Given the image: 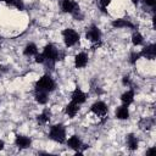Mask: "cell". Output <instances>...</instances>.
<instances>
[{"label": "cell", "mask_w": 156, "mask_h": 156, "mask_svg": "<svg viewBox=\"0 0 156 156\" xmlns=\"http://www.w3.org/2000/svg\"><path fill=\"white\" fill-rule=\"evenodd\" d=\"M43 55H44V57H45L46 67H50V69H52L55 62L60 60V52H58V50H57L52 44H48V45L44 48Z\"/></svg>", "instance_id": "6da1fadb"}, {"label": "cell", "mask_w": 156, "mask_h": 156, "mask_svg": "<svg viewBox=\"0 0 156 156\" xmlns=\"http://www.w3.org/2000/svg\"><path fill=\"white\" fill-rule=\"evenodd\" d=\"M55 87H56V84H55L54 79L49 74H45L41 78H39V80L35 83V91L50 93L55 89Z\"/></svg>", "instance_id": "7a4b0ae2"}, {"label": "cell", "mask_w": 156, "mask_h": 156, "mask_svg": "<svg viewBox=\"0 0 156 156\" xmlns=\"http://www.w3.org/2000/svg\"><path fill=\"white\" fill-rule=\"evenodd\" d=\"M49 138L62 144L66 140V129L63 127V124H55L50 128L49 132Z\"/></svg>", "instance_id": "3957f363"}, {"label": "cell", "mask_w": 156, "mask_h": 156, "mask_svg": "<svg viewBox=\"0 0 156 156\" xmlns=\"http://www.w3.org/2000/svg\"><path fill=\"white\" fill-rule=\"evenodd\" d=\"M62 35H63V41H65L66 46H73L79 40V34L74 29H71V28L65 29L62 32Z\"/></svg>", "instance_id": "277c9868"}, {"label": "cell", "mask_w": 156, "mask_h": 156, "mask_svg": "<svg viewBox=\"0 0 156 156\" xmlns=\"http://www.w3.org/2000/svg\"><path fill=\"white\" fill-rule=\"evenodd\" d=\"M85 37H87V39H89L90 41H93V43H98V41H100V38H101L100 29H99L96 26L93 24V26L88 29Z\"/></svg>", "instance_id": "5b68a950"}, {"label": "cell", "mask_w": 156, "mask_h": 156, "mask_svg": "<svg viewBox=\"0 0 156 156\" xmlns=\"http://www.w3.org/2000/svg\"><path fill=\"white\" fill-rule=\"evenodd\" d=\"M90 111L93 113H95L96 116H105L107 113V106L105 105V102L98 101V102H95V104L91 105Z\"/></svg>", "instance_id": "8992f818"}, {"label": "cell", "mask_w": 156, "mask_h": 156, "mask_svg": "<svg viewBox=\"0 0 156 156\" xmlns=\"http://www.w3.org/2000/svg\"><path fill=\"white\" fill-rule=\"evenodd\" d=\"M156 55V45L155 44H150L147 46H145L143 49V51L140 52V56H144L147 60H154Z\"/></svg>", "instance_id": "52a82bcc"}, {"label": "cell", "mask_w": 156, "mask_h": 156, "mask_svg": "<svg viewBox=\"0 0 156 156\" xmlns=\"http://www.w3.org/2000/svg\"><path fill=\"white\" fill-rule=\"evenodd\" d=\"M61 7H62V11H63V12L73 13V12H74L79 6H78L73 0H62Z\"/></svg>", "instance_id": "ba28073f"}, {"label": "cell", "mask_w": 156, "mask_h": 156, "mask_svg": "<svg viewBox=\"0 0 156 156\" xmlns=\"http://www.w3.org/2000/svg\"><path fill=\"white\" fill-rule=\"evenodd\" d=\"M15 144H16L20 149H27V147L30 146L32 140H30L28 136H24V135H16Z\"/></svg>", "instance_id": "9c48e42d"}, {"label": "cell", "mask_w": 156, "mask_h": 156, "mask_svg": "<svg viewBox=\"0 0 156 156\" xmlns=\"http://www.w3.org/2000/svg\"><path fill=\"white\" fill-rule=\"evenodd\" d=\"M87 63H88V56H87V54L79 52L78 55H76V57H74V66L77 68H83V67L87 66Z\"/></svg>", "instance_id": "30bf717a"}, {"label": "cell", "mask_w": 156, "mask_h": 156, "mask_svg": "<svg viewBox=\"0 0 156 156\" xmlns=\"http://www.w3.org/2000/svg\"><path fill=\"white\" fill-rule=\"evenodd\" d=\"M72 101L73 102H76V104H78V105H80V104H83L85 100H87V95L79 89V88H77L73 93H72Z\"/></svg>", "instance_id": "8fae6325"}, {"label": "cell", "mask_w": 156, "mask_h": 156, "mask_svg": "<svg viewBox=\"0 0 156 156\" xmlns=\"http://www.w3.org/2000/svg\"><path fill=\"white\" fill-rule=\"evenodd\" d=\"M67 145H68L71 149H73V150H79V149L82 147V141H80V139H79L77 135H72V136L67 140Z\"/></svg>", "instance_id": "7c38bea8"}, {"label": "cell", "mask_w": 156, "mask_h": 156, "mask_svg": "<svg viewBox=\"0 0 156 156\" xmlns=\"http://www.w3.org/2000/svg\"><path fill=\"white\" fill-rule=\"evenodd\" d=\"M112 27L115 28H134L133 23L128 20H115L112 22Z\"/></svg>", "instance_id": "4fadbf2b"}, {"label": "cell", "mask_w": 156, "mask_h": 156, "mask_svg": "<svg viewBox=\"0 0 156 156\" xmlns=\"http://www.w3.org/2000/svg\"><path fill=\"white\" fill-rule=\"evenodd\" d=\"M121 100H122L123 105H126V106L130 105V104L133 102V100H134V91H133V90H127L126 93L122 94Z\"/></svg>", "instance_id": "5bb4252c"}, {"label": "cell", "mask_w": 156, "mask_h": 156, "mask_svg": "<svg viewBox=\"0 0 156 156\" xmlns=\"http://www.w3.org/2000/svg\"><path fill=\"white\" fill-rule=\"evenodd\" d=\"M116 117L119 118V119H127L129 117V111H128V107L126 105L123 106H119L117 110H116Z\"/></svg>", "instance_id": "9a60e30c"}, {"label": "cell", "mask_w": 156, "mask_h": 156, "mask_svg": "<svg viewBox=\"0 0 156 156\" xmlns=\"http://www.w3.org/2000/svg\"><path fill=\"white\" fill-rule=\"evenodd\" d=\"M78 110H79V107H78V104H76V102H69L67 106H66V113L71 117V118H73L76 115H77V112H78Z\"/></svg>", "instance_id": "2e32d148"}, {"label": "cell", "mask_w": 156, "mask_h": 156, "mask_svg": "<svg viewBox=\"0 0 156 156\" xmlns=\"http://www.w3.org/2000/svg\"><path fill=\"white\" fill-rule=\"evenodd\" d=\"M127 145L130 150H136L138 145H139V141H138V138L134 135V134H128L127 135Z\"/></svg>", "instance_id": "e0dca14e"}, {"label": "cell", "mask_w": 156, "mask_h": 156, "mask_svg": "<svg viewBox=\"0 0 156 156\" xmlns=\"http://www.w3.org/2000/svg\"><path fill=\"white\" fill-rule=\"evenodd\" d=\"M23 54H24L26 56H33V55H37V54H38L37 45H35V44H33V43H29V44L24 48Z\"/></svg>", "instance_id": "ac0fdd59"}, {"label": "cell", "mask_w": 156, "mask_h": 156, "mask_svg": "<svg viewBox=\"0 0 156 156\" xmlns=\"http://www.w3.org/2000/svg\"><path fill=\"white\" fill-rule=\"evenodd\" d=\"M152 124H154V119H152V118H143V119H140V122H139V127H140V129H143V130L150 129V128L152 127Z\"/></svg>", "instance_id": "d6986e66"}, {"label": "cell", "mask_w": 156, "mask_h": 156, "mask_svg": "<svg viewBox=\"0 0 156 156\" xmlns=\"http://www.w3.org/2000/svg\"><path fill=\"white\" fill-rule=\"evenodd\" d=\"M49 119H50V112H49L48 110H45L43 113H40V115L37 117V121H38L39 124H45V123L49 122Z\"/></svg>", "instance_id": "ffe728a7"}, {"label": "cell", "mask_w": 156, "mask_h": 156, "mask_svg": "<svg viewBox=\"0 0 156 156\" xmlns=\"http://www.w3.org/2000/svg\"><path fill=\"white\" fill-rule=\"evenodd\" d=\"M35 100L39 104H46L48 101V93H44V91H35Z\"/></svg>", "instance_id": "44dd1931"}, {"label": "cell", "mask_w": 156, "mask_h": 156, "mask_svg": "<svg viewBox=\"0 0 156 156\" xmlns=\"http://www.w3.org/2000/svg\"><path fill=\"white\" fill-rule=\"evenodd\" d=\"M143 41H144V38H143V35H141L139 32H135V33L132 35V43H133V45H135V46L141 45Z\"/></svg>", "instance_id": "7402d4cb"}, {"label": "cell", "mask_w": 156, "mask_h": 156, "mask_svg": "<svg viewBox=\"0 0 156 156\" xmlns=\"http://www.w3.org/2000/svg\"><path fill=\"white\" fill-rule=\"evenodd\" d=\"M10 5L17 7L18 10H23V9H24V5H23V1H22V0H12Z\"/></svg>", "instance_id": "603a6c76"}, {"label": "cell", "mask_w": 156, "mask_h": 156, "mask_svg": "<svg viewBox=\"0 0 156 156\" xmlns=\"http://www.w3.org/2000/svg\"><path fill=\"white\" fill-rule=\"evenodd\" d=\"M140 57V52H132L130 55V63H135Z\"/></svg>", "instance_id": "cb8c5ba5"}, {"label": "cell", "mask_w": 156, "mask_h": 156, "mask_svg": "<svg viewBox=\"0 0 156 156\" xmlns=\"http://www.w3.org/2000/svg\"><path fill=\"white\" fill-rule=\"evenodd\" d=\"M35 62H37V63H44V62H45L44 55H43V54H39V55L37 54V55H35Z\"/></svg>", "instance_id": "d4e9b609"}, {"label": "cell", "mask_w": 156, "mask_h": 156, "mask_svg": "<svg viewBox=\"0 0 156 156\" xmlns=\"http://www.w3.org/2000/svg\"><path fill=\"white\" fill-rule=\"evenodd\" d=\"M111 2V0H100V6L102 9V11H105V9L107 7V5Z\"/></svg>", "instance_id": "484cf974"}, {"label": "cell", "mask_w": 156, "mask_h": 156, "mask_svg": "<svg viewBox=\"0 0 156 156\" xmlns=\"http://www.w3.org/2000/svg\"><path fill=\"white\" fill-rule=\"evenodd\" d=\"M144 2H145V5H147V6H150V7H155V5H156V0H144Z\"/></svg>", "instance_id": "4316f807"}, {"label": "cell", "mask_w": 156, "mask_h": 156, "mask_svg": "<svg viewBox=\"0 0 156 156\" xmlns=\"http://www.w3.org/2000/svg\"><path fill=\"white\" fill-rule=\"evenodd\" d=\"M123 84H124V85H129V84H130L129 76H124V77H123Z\"/></svg>", "instance_id": "83f0119b"}, {"label": "cell", "mask_w": 156, "mask_h": 156, "mask_svg": "<svg viewBox=\"0 0 156 156\" xmlns=\"http://www.w3.org/2000/svg\"><path fill=\"white\" fill-rule=\"evenodd\" d=\"M2 147H4V141H2V140H0V151L2 150Z\"/></svg>", "instance_id": "f1b7e54d"}, {"label": "cell", "mask_w": 156, "mask_h": 156, "mask_svg": "<svg viewBox=\"0 0 156 156\" xmlns=\"http://www.w3.org/2000/svg\"><path fill=\"white\" fill-rule=\"evenodd\" d=\"M152 151H154V147H151V149H149V150L146 151V154H151Z\"/></svg>", "instance_id": "f546056e"}, {"label": "cell", "mask_w": 156, "mask_h": 156, "mask_svg": "<svg viewBox=\"0 0 156 156\" xmlns=\"http://www.w3.org/2000/svg\"><path fill=\"white\" fill-rule=\"evenodd\" d=\"M132 2H133L134 5H138V2H139V0H132Z\"/></svg>", "instance_id": "4dcf8cb0"}, {"label": "cell", "mask_w": 156, "mask_h": 156, "mask_svg": "<svg viewBox=\"0 0 156 156\" xmlns=\"http://www.w3.org/2000/svg\"><path fill=\"white\" fill-rule=\"evenodd\" d=\"M2 1H5V2H6V4H7V5H10V4H11V1H12V0H2Z\"/></svg>", "instance_id": "1f68e13d"}]
</instances>
